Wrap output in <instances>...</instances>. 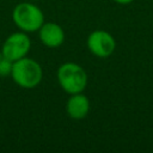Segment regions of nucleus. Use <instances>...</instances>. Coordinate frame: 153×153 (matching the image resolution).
<instances>
[{
	"instance_id": "1a4fd4ad",
	"label": "nucleus",
	"mask_w": 153,
	"mask_h": 153,
	"mask_svg": "<svg viewBox=\"0 0 153 153\" xmlns=\"http://www.w3.org/2000/svg\"><path fill=\"white\" fill-rule=\"evenodd\" d=\"M116 4H120V5H128L130 2H133L134 0H114Z\"/></svg>"
},
{
	"instance_id": "39448f33",
	"label": "nucleus",
	"mask_w": 153,
	"mask_h": 153,
	"mask_svg": "<svg viewBox=\"0 0 153 153\" xmlns=\"http://www.w3.org/2000/svg\"><path fill=\"white\" fill-rule=\"evenodd\" d=\"M86 45L92 55L100 59H106L115 51L116 41L110 32L105 30H94L88 35Z\"/></svg>"
},
{
	"instance_id": "f257e3e1",
	"label": "nucleus",
	"mask_w": 153,
	"mask_h": 153,
	"mask_svg": "<svg viewBox=\"0 0 153 153\" xmlns=\"http://www.w3.org/2000/svg\"><path fill=\"white\" fill-rule=\"evenodd\" d=\"M10 76L19 87L31 90L41 84L43 69L36 60L25 56L13 62Z\"/></svg>"
},
{
	"instance_id": "7ed1b4c3",
	"label": "nucleus",
	"mask_w": 153,
	"mask_h": 153,
	"mask_svg": "<svg viewBox=\"0 0 153 153\" xmlns=\"http://www.w3.org/2000/svg\"><path fill=\"white\" fill-rule=\"evenodd\" d=\"M12 19L16 26L26 33L36 32L44 23V13L31 2H20L12 11Z\"/></svg>"
},
{
	"instance_id": "0eeeda50",
	"label": "nucleus",
	"mask_w": 153,
	"mask_h": 153,
	"mask_svg": "<svg viewBox=\"0 0 153 153\" xmlns=\"http://www.w3.org/2000/svg\"><path fill=\"white\" fill-rule=\"evenodd\" d=\"M90 106V99L82 92H79L69 94L66 102V112L73 120H82L88 115Z\"/></svg>"
},
{
	"instance_id": "f03ea898",
	"label": "nucleus",
	"mask_w": 153,
	"mask_h": 153,
	"mask_svg": "<svg viewBox=\"0 0 153 153\" xmlns=\"http://www.w3.org/2000/svg\"><path fill=\"white\" fill-rule=\"evenodd\" d=\"M56 78L61 88L68 94L84 92L88 80L87 73L84 69V67L75 62L62 63L57 68Z\"/></svg>"
},
{
	"instance_id": "6e6552de",
	"label": "nucleus",
	"mask_w": 153,
	"mask_h": 153,
	"mask_svg": "<svg viewBox=\"0 0 153 153\" xmlns=\"http://www.w3.org/2000/svg\"><path fill=\"white\" fill-rule=\"evenodd\" d=\"M12 65H13V62L11 60H8L7 57H5L0 53V76L1 78H6V76L11 75Z\"/></svg>"
},
{
	"instance_id": "423d86ee",
	"label": "nucleus",
	"mask_w": 153,
	"mask_h": 153,
	"mask_svg": "<svg viewBox=\"0 0 153 153\" xmlns=\"http://www.w3.org/2000/svg\"><path fill=\"white\" fill-rule=\"evenodd\" d=\"M38 37L43 45L48 48H59L65 42V31L61 25L54 22L43 23L38 29Z\"/></svg>"
},
{
	"instance_id": "20e7f679",
	"label": "nucleus",
	"mask_w": 153,
	"mask_h": 153,
	"mask_svg": "<svg viewBox=\"0 0 153 153\" xmlns=\"http://www.w3.org/2000/svg\"><path fill=\"white\" fill-rule=\"evenodd\" d=\"M31 48V39L24 31H17L11 33L6 37L2 48L1 54L11 60L12 62L27 56Z\"/></svg>"
}]
</instances>
